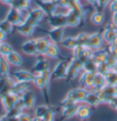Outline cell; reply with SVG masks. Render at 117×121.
<instances>
[{
  "instance_id": "6da1fadb",
  "label": "cell",
  "mask_w": 117,
  "mask_h": 121,
  "mask_svg": "<svg viewBox=\"0 0 117 121\" xmlns=\"http://www.w3.org/2000/svg\"><path fill=\"white\" fill-rule=\"evenodd\" d=\"M50 70H48L46 72H44L40 74H37L34 77L33 80V84L38 87L39 90L41 91L42 95L44 99L47 103V105H50Z\"/></svg>"
},
{
  "instance_id": "7a4b0ae2",
  "label": "cell",
  "mask_w": 117,
  "mask_h": 121,
  "mask_svg": "<svg viewBox=\"0 0 117 121\" xmlns=\"http://www.w3.org/2000/svg\"><path fill=\"white\" fill-rule=\"evenodd\" d=\"M71 59H61L58 61V63L52 69L50 73L51 80H66L68 66Z\"/></svg>"
},
{
  "instance_id": "3957f363",
  "label": "cell",
  "mask_w": 117,
  "mask_h": 121,
  "mask_svg": "<svg viewBox=\"0 0 117 121\" xmlns=\"http://www.w3.org/2000/svg\"><path fill=\"white\" fill-rule=\"evenodd\" d=\"M100 104H108L113 96L117 95V86L106 84L101 90L97 91Z\"/></svg>"
},
{
  "instance_id": "277c9868",
  "label": "cell",
  "mask_w": 117,
  "mask_h": 121,
  "mask_svg": "<svg viewBox=\"0 0 117 121\" xmlns=\"http://www.w3.org/2000/svg\"><path fill=\"white\" fill-rule=\"evenodd\" d=\"M82 64L83 63L80 60L72 57L70 60V63H69V66H68L66 81L71 82L74 79H76L80 71H82Z\"/></svg>"
},
{
  "instance_id": "5b68a950",
  "label": "cell",
  "mask_w": 117,
  "mask_h": 121,
  "mask_svg": "<svg viewBox=\"0 0 117 121\" xmlns=\"http://www.w3.org/2000/svg\"><path fill=\"white\" fill-rule=\"evenodd\" d=\"M89 90H87V88L84 87H76L73 88L71 90H70L68 92V94L66 95L65 98L70 99L73 102L79 104V103H84L85 99L87 96Z\"/></svg>"
},
{
  "instance_id": "8992f818",
  "label": "cell",
  "mask_w": 117,
  "mask_h": 121,
  "mask_svg": "<svg viewBox=\"0 0 117 121\" xmlns=\"http://www.w3.org/2000/svg\"><path fill=\"white\" fill-rule=\"evenodd\" d=\"M44 12L40 9V8H33V9H30L28 14L26 16V18H25V22L28 23L29 25L36 28L37 26L38 25V23L42 20L44 17Z\"/></svg>"
},
{
  "instance_id": "52a82bcc",
  "label": "cell",
  "mask_w": 117,
  "mask_h": 121,
  "mask_svg": "<svg viewBox=\"0 0 117 121\" xmlns=\"http://www.w3.org/2000/svg\"><path fill=\"white\" fill-rule=\"evenodd\" d=\"M72 52H73L72 57L80 60L82 63H84L88 60L92 59V52H93V51L92 49H90L88 47H85V46H77Z\"/></svg>"
},
{
  "instance_id": "ba28073f",
  "label": "cell",
  "mask_w": 117,
  "mask_h": 121,
  "mask_svg": "<svg viewBox=\"0 0 117 121\" xmlns=\"http://www.w3.org/2000/svg\"><path fill=\"white\" fill-rule=\"evenodd\" d=\"M18 95H16L14 93L10 92L7 95H3L1 98H0V102H1V105L3 106V108L5 109L6 113L7 112H10L14 109V106L18 99Z\"/></svg>"
},
{
  "instance_id": "9c48e42d",
  "label": "cell",
  "mask_w": 117,
  "mask_h": 121,
  "mask_svg": "<svg viewBox=\"0 0 117 121\" xmlns=\"http://www.w3.org/2000/svg\"><path fill=\"white\" fill-rule=\"evenodd\" d=\"M22 11L17 9V8L10 7L9 10L7 11L5 19L7 20L9 23H11L13 26H17L22 22L25 21V17L22 16Z\"/></svg>"
},
{
  "instance_id": "30bf717a",
  "label": "cell",
  "mask_w": 117,
  "mask_h": 121,
  "mask_svg": "<svg viewBox=\"0 0 117 121\" xmlns=\"http://www.w3.org/2000/svg\"><path fill=\"white\" fill-rule=\"evenodd\" d=\"M102 34L103 40L108 45H110L113 42L114 39L117 37V27L113 22L108 23L102 30Z\"/></svg>"
},
{
  "instance_id": "8fae6325",
  "label": "cell",
  "mask_w": 117,
  "mask_h": 121,
  "mask_svg": "<svg viewBox=\"0 0 117 121\" xmlns=\"http://www.w3.org/2000/svg\"><path fill=\"white\" fill-rule=\"evenodd\" d=\"M48 23L51 28H65L67 27L66 14L53 13L48 17Z\"/></svg>"
},
{
  "instance_id": "7c38bea8",
  "label": "cell",
  "mask_w": 117,
  "mask_h": 121,
  "mask_svg": "<svg viewBox=\"0 0 117 121\" xmlns=\"http://www.w3.org/2000/svg\"><path fill=\"white\" fill-rule=\"evenodd\" d=\"M67 17V27H80L84 24L85 17H82L78 13L71 9H68L66 13Z\"/></svg>"
},
{
  "instance_id": "4fadbf2b",
  "label": "cell",
  "mask_w": 117,
  "mask_h": 121,
  "mask_svg": "<svg viewBox=\"0 0 117 121\" xmlns=\"http://www.w3.org/2000/svg\"><path fill=\"white\" fill-rule=\"evenodd\" d=\"M38 8H40L44 12L45 15L49 16L55 13V10L57 8V6L55 4V1L53 0H33Z\"/></svg>"
},
{
  "instance_id": "5bb4252c",
  "label": "cell",
  "mask_w": 117,
  "mask_h": 121,
  "mask_svg": "<svg viewBox=\"0 0 117 121\" xmlns=\"http://www.w3.org/2000/svg\"><path fill=\"white\" fill-rule=\"evenodd\" d=\"M12 75L15 78L16 82H26V83H32L35 77V74L32 72H29L24 69L16 70L12 73Z\"/></svg>"
},
{
  "instance_id": "9a60e30c",
  "label": "cell",
  "mask_w": 117,
  "mask_h": 121,
  "mask_svg": "<svg viewBox=\"0 0 117 121\" xmlns=\"http://www.w3.org/2000/svg\"><path fill=\"white\" fill-rule=\"evenodd\" d=\"M37 60L35 62V64L33 65L32 68V73L37 75V74H40L44 72L50 70V64L49 61L46 60L43 57V55H38L37 56Z\"/></svg>"
},
{
  "instance_id": "2e32d148",
  "label": "cell",
  "mask_w": 117,
  "mask_h": 121,
  "mask_svg": "<svg viewBox=\"0 0 117 121\" xmlns=\"http://www.w3.org/2000/svg\"><path fill=\"white\" fill-rule=\"evenodd\" d=\"M103 41L104 40H103V38H102V32L97 31V32H94L92 34H90L87 47L92 49V51H95V50H98V49L102 48Z\"/></svg>"
},
{
  "instance_id": "e0dca14e",
  "label": "cell",
  "mask_w": 117,
  "mask_h": 121,
  "mask_svg": "<svg viewBox=\"0 0 117 121\" xmlns=\"http://www.w3.org/2000/svg\"><path fill=\"white\" fill-rule=\"evenodd\" d=\"M15 83L16 81H14L10 75L0 77V98L11 92Z\"/></svg>"
},
{
  "instance_id": "ac0fdd59",
  "label": "cell",
  "mask_w": 117,
  "mask_h": 121,
  "mask_svg": "<svg viewBox=\"0 0 117 121\" xmlns=\"http://www.w3.org/2000/svg\"><path fill=\"white\" fill-rule=\"evenodd\" d=\"M64 30L65 28H51L50 30L47 31V34L51 42L55 44H59L64 39Z\"/></svg>"
},
{
  "instance_id": "d6986e66",
  "label": "cell",
  "mask_w": 117,
  "mask_h": 121,
  "mask_svg": "<svg viewBox=\"0 0 117 121\" xmlns=\"http://www.w3.org/2000/svg\"><path fill=\"white\" fill-rule=\"evenodd\" d=\"M21 51L22 52H24L27 55H30V56H38V52L37 50V46L35 43L34 39H28L26 41H24L21 44Z\"/></svg>"
},
{
  "instance_id": "ffe728a7",
  "label": "cell",
  "mask_w": 117,
  "mask_h": 121,
  "mask_svg": "<svg viewBox=\"0 0 117 121\" xmlns=\"http://www.w3.org/2000/svg\"><path fill=\"white\" fill-rule=\"evenodd\" d=\"M20 97L24 103L25 109H32L35 106L36 96H35V94L31 90H29V89L27 90L20 95Z\"/></svg>"
},
{
  "instance_id": "44dd1931",
  "label": "cell",
  "mask_w": 117,
  "mask_h": 121,
  "mask_svg": "<svg viewBox=\"0 0 117 121\" xmlns=\"http://www.w3.org/2000/svg\"><path fill=\"white\" fill-rule=\"evenodd\" d=\"M95 73H86L83 72L80 74L79 78V83L80 84V87L84 88H92L93 85V80H94Z\"/></svg>"
},
{
  "instance_id": "7402d4cb",
  "label": "cell",
  "mask_w": 117,
  "mask_h": 121,
  "mask_svg": "<svg viewBox=\"0 0 117 121\" xmlns=\"http://www.w3.org/2000/svg\"><path fill=\"white\" fill-rule=\"evenodd\" d=\"M44 56L50 57V58H52V59H58V60L63 59V57L61 56V53H60L58 44H55V43H53L51 41L50 43L49 44V46H48L45 53H44Z\"/></svg>"
},
{
  "instance_id": "603a6c76",
  "label": "cell",
  "mask_w": 117,
  "mask_h": 121,
  "mask_svg": "<svg viewBox=\"0 0 117 121\" xmlns=\"http://www.w3.org/2000/svg\"><path fill=\"white\" fill-rule=\"evenodd\" d=\"M6 59L8 61V63L11 64V65H14V66H17V67H21V66L24 65V60H23V58L21 57V55L18 52H17L16 51H14V50L7 55L6 57Z\"/></svg>"
},
{
  "instance_id": "cb8c5ba5",
  "label": "cell",
  "mask_w": 117,
  "mask_h": 121,
  "mask_svg": "<svg viewBox=\"0 0 117 121\" xmlns=\"http://www.w3.org/2000/svg\"><path fill=\"white\" fill-rule=\"evenodd\" d=\"M92 116V107L88 105H79L76 112V117L80 120H87Z\"/></svg>"
},
{
  "instance_id": "d4e9b609",
  "label": "cell",
  "mask_w": 117,
  "mask_h": 121,
  "mask_svg": "<svg viewBox=\"0 0 117 121\" xmlns=\"http://www.w3.org/2000/svg\"><path fill=\"white\" fill-rule=\"evenodd\" d=\"M16 30H17V31L18 33H20L21 35L29 38V37H31V36L33 35V33H34V31H35V28L32 27V26H30V25H29L28 23H26L24 21V22H22L21 24L16 26Z\"/></svg>"
},
{
  "instance_id": "484cf974",
  "label": "cell",
  "mask_w": 117,
  "mask_h": 121,
  "mask_svg": "<svg viewBox=\"0 0 117 121\" xmlns=\"http://www.w3.org/2000/svg\"><path fill=\"white\" fill-rule=\"evenodd\" d=\"M107 57H108V52H107V50H104V49H98V50H95L92 52V59L94 60L97 64L99 63H102L107 60Z\"/></svg>"
},
{
  "instance_id": "4316f807",
  "label": "cell",
  "mask_w": 117,
  "mask_h": 121,
  "mask_svg": "<svg viewBox=\"0 0 117 121\" xmlns=\"http://www.w3.org/2000/svg\"><path fill=\"white\" fill-rule=\"evenodd\" d=\"M34 40H35V43H36L37 50H38V55H44V53L46 52L48 46L50 43V40L49 39L44 38V37L36 38V39H34Z\"/></svg>"
},
{
  "instance_id": "83f0119b",
  "label": "cell",
  "mask_w": 117,
  "mask_h": 121,
  "mask_svg": "<svg viewBox=\"0 0 117 121\" xmlns=\"http://www.w3.org/2000/svg\"><path fill=\"white\" fill-rule=\"evenodd\" d=\"M106 79L105 75H103L100 73H95L94 74V80H93V85H92V89L95 91L101 90L106 85Z\"/></svg>"
},
{
  "instance_id": "f1b7e54d",
  "label": "cell",
  "mask_w": 117,
  "mask_h": 121,
  "mask_svg": "<svg viewBox=\"0 0 117 121\" xmlns=\"http://www.w3.org/2000/svg\"><path fill=\"white\" fill-rule=\"evenodd\" d=\"M84 103L88 106H90L91 107H95V106H99L100 105V101H99L97 91H89Z\"/></svg>"
},
{
  "instance_id": "f546056e",
  "label": "cell",
  "mask_w": 117,
  "mask_h": 121,
  "mask_svg": "<svg viewBox=\"0 0 117 121\" xmlns=\"http://www.w3.org/2000/svg\"><path fill=\"white\" fill-rule=\"evenodd\" d=\"M78 106H79V105H75V106H70V107L61 108V109H60V117H61L62 120H66V119L71 118L74 116H76V112H77Z\"/></svg>"
},
{
  "instance_id": "4dcf8cb0",
  "label": "cell",
  "mask_w": 117,
  "mask_h": 121,
  "mask_svg": "<svg viewBox=\"0 0 117 121\" xmlns=\"http://www.w3.org/2000/svg\"><path fill=\"white\" fill-rule=\"evenodd\" d=\"M29 83H26V82H16L11 92L20 96L23 93H25L29 89Z\"/></svg>"
},
{
  "instance_id": "1f68e13d",
  "label": "cell",
  "mask_w": 117,
  "mask_h": 121,
  "mask_svg": "<svg viewBox=\"0 0 117 121\" xmlns=\"http://www.w3.org/2000/svg\"><path fill=\"white\" fill-rule=\"evenodd\" d=\"M30 2L31 0H12L10 7H13L20 11H24V10L29 9Z\"/></svg>"
},
{
  "instance_id": "d6a6232c",
  "label": "cell",
  "mask_w": 117,
  "mask_h": 121,
  "mask_svg": "<svg viewBox=\"0 0 117 121\" xmlns=\"http://www.w3.org/2000/svg\"><path fill=\"white\" fill-rule=\"evenodd\" d=\"M91 21L92 24H94L96 26H100L102 25L104 21V15L102 10H98L96 9L94 12L91 15Z\"/></svg>"
},
{
  "instance_id": "836d02e7",
  "label": "cell",
  "mask_w": 117,
  "mask_h": 121,
  "mask_svg": "<svg viewBox=\"0 0 117 121\" xmlns=\"http://www.w3.org/2000/svg\"><path fill=\"white\" fill-rule=\"evenodd\" d=\"M60 44L63 46L64 48L68 49V50H71V51H73L78 46L77 40H76L75 37H66V38L62 39Z\"/></svg>"
},
{
  "instance_id": "e575fe53",
  "label": "cell",
  "mask_w": 117,
  "mask_h": 121,
  "mask_svg": "<svg viewBox=\"0 0 117 121\" xmlns=\"http://www.w3.org/2000/svg\"><path fill=\"white\" fill-rule=\"evenodd\" d=\"M98 64L92 59H90L82 64V71L86 73H96Z\"/></svg>"
},
{
  "instance_id": "d590c367",
  "label": "cell",
  "mask_w": 117,
  "mask_h": 121,
  "mask_svg": "<svg viewBox=\"0 0 117 121\" xmlns=\"http://www.w3.org/2000/svg\"><path fill=\"white\" fill-rule=\"evenodd\" d=\"M105 79L107 84L117 86V72H115L113 69H111L105 74Z\"/></svg>"
},
{
  "instance_id": "8d00e7d4",
  "label": "cell",
  "mask_w": 117,
  "mask_h": 121,
  "mask_svg": "<svg viewBox=\"0 0 117 121\" xmlns=\"http://www.w3.org/2000/svg\"><path fill=\"white\" fill-rule=\"evenodd\" d=\"M8 75H10L9 63L7 59H4L3 57L0 60V77H5Z\"/></svg>"
},
{
  "instance_id": "74e56055",
  "label": "cell",
  "mask_w": 117,
  "mask_h": 121,
  "mask_svg": "<svg viewBox=\"0 0 117 121\" xmlns=\"http://www.w3.org/2000/svg\"><path fill=\"white\" fill-rule=\"evenodd\" d=\"M50 109L51 108L50 105H47V104L46 105H39L35 108V117L42 118Z\"/></svg>"
},
{
  "instance_id": "f35d334b",
  "label": "cell",
  "mask_w": 117,
  "mask_h": 121,
  "mask_svg": "<svg viewBox=\"0 0 117 121\" xmlns=\"http://www.w3.org/2000/svg\"><path fill=\"white\" fill-rule=\"evenodd\" d=\"M89 37H90V34L87 33V32H80L77 36H75L78 46H85V47H87Z\"/></svg>"
},
{
  "instance_id": "ab89813d",
  "label": "cell",
  "mask_w": 117,
  "mask_h": 121,
  "mask_svg": "<svg viewBox=\"0 0 117 121\" xmlns=\"http://www.w3.org/2000/svg\"><path fill=\"white\" fill-rule=\"evenodd\" d=\"M13 51V48L10 44H8L7 42H1L0 43V56L2 57H7L9 53Z\"/></svg>"
},
{
  "instance_id": "60d3db41",
  "label": "cell",
  "mask_w": 117,
  "mask_h": 121,
  "mask_svg": "<svg viewBox=\"0 0 117 121\" xmlns=\"http://www.w3.org/2000/svg\"><path fill=\"white\" fill-rule=\"evenodd\" d=\"M13 30V25L11 23H9L6 19H3L0 21V30L3 31L4 33H6L7 35L10 34L11 31Z\"/></svg>"
},
{
  "instance_id": "b9f144b4",
  "label": "cell",
  "mask_w": 117,
  "mask_h": 121,
  "mask_svg": "<svg viewBox=\"0 0 117 121\" xmlns=\"http://www.w3.org/2000/svg\"><path fill=\"white\" fill-rule=\"evenodd\" d=\"M112 69V67L108 64L107 61H104L102 63H99L98 66H97V73H100L103 75H105L110 70Z\"/></svg>"
},
{
  "instance_id": "7bdbcfd3",
  "label": "cell",
  "mask_w": 117,
  "mask_h": 121,
  "mask_svg": "<svg viewBox=\"0 0 117 121\" xmlns=\"http://www.w3.org/2000/svg\"><path fill=\"white\" fill-rule=\"evenodd\" d=\"M107 52H108V55L117 59V45L113 43L110 44L107 48Z\"/></svg>"
},
{
  "instance_id": "ee69618b",
  "label": "cell",
  "mask_w": 117,
  "mask_h": 121,
  "mask_svg": "<svg viewBox=\"0 0 117 121\" xmlns=\"http://www.w3.org/2000/svg\"><path fill=\"white\" fill-rule=\"evenodd\" d=\"M18 121H33V117H31L29 114L25 113V112H19L17 115Z\"/></svg>"
},
{
  "instance_id": "f6af8a7d",
  "label": "cell",
  "mask_w": 117,
  "mask_h": 121,
  "mask_svg": "<svg viewBox=\"0 0 117 121\" xmlns=\"http://www.w3.org/2000/svg\"><path fill=\"white\" fill-rule=\"evenodd\" d=\"M112 0H98V5H97V9L98 10H103L108 5H110Z\"/></svg>"
},
{
  "instance_id": "bcb514c9",
  "label": "cell",
  "mask_w": 117,
  "mask_h": 121,
  "mask_svg": "<svg viewBox=\"0 0 117 121\" xmlns=\"http://www.w3.org/2000/svg\"><path fill=\"white\" fill-rule=\"evenodd\" d=\"M54 1H55V4H56L57 7L64 8H69L70 2H71V0H54Z\"/></svg>"
},
{
  "instance_id": "7dc6e473",
  "label": "cell",
  "mask_w": 117,
  "mask_h": 121,
  "mask_svg": "<svg viewBox=\"0 0 117 121\" xmlns=\"http://www.w3.org/2000/svg\"><path fill=\"white\" fill-rule=\"evenodd\" d=\"M42 118L45 121H55V112L52 109H50Z\"/></svg>"
},
{
  "instance_id": "c3c4849f",
  "label": "cell",
  "mask_w": 117,
  "mask_h": 121,
  "mask_svg": "<svg viewBox=\"0 0 117 121\" xmlns=\"http://www.w3.org/2000/svg\"><path fill=\"white\" fill-rule=\"evenodd\" d=\"M108 105L110 106V107H112L113 109H115L117 108V95L116 96H113V98L111 99L108 103Z\"/></svg>"
},
{
  "instance_id": "681fc988",
  "label": "cell",
  "mask_w": 117,
  "mask_h": 121,
  "mask_svg": "<svg viewBox=\"0 0 117 121\" xmlns=\"http://www.w3.org/2000/svg\"><path fill=\"white\" fill-rule=\"evenodd\" d=\"M112 22L117 27V11L113 13V16H112Z\"/></svg>"
},
{
  "instance_id": "f907efd6",
  "label": "cell",
  "mask_w": 117,
  "mask_h": 121,
  "mask_svg": "<svg viewBox=\"0 0 117 121\" xmlns=\"http://www.w3.org/2000/svg\"><path fill=\"white\" fill-rule=\"evenodd\" d=\"M6 37H7V34L0 30V43H1V42H3V41H5Z\"/></svg>"
},
{
  "instance_id": "816d5d0a",
  "label": "cell",
  "mask_w": 117,
  "mask_h": 121,
  "mask_svg": "<svg viewBox=\"0 0 117 121\" xmlns=\"http://www.w3.org/2000/svg\"><path fill=\"white\" fill-rule=\"evenodd\" d=\"M88 2L92 5V6H93L95 8H97V5H98V0H87Z\"/></svg>"
},
{
  "instance_id": "f5cc1de1",
  "label": "cell",
  "mask_w": 117,
  "mask_h": 121,
  "mask_svg": "<svg viewBox=\"0 0 117 121\" xmlns=\"http://www.w3.org/2000/svg\"><path fill=\"white\" fill-rule=\"evenodd\" d=\"M0 1H1L2 3H4V4H7V5H9V6H10L12 0H0Z\"/></svg>"
},
{
  "instance_id": "db71d44e",
  "label": "cell",
  "mask_w": 117,
  "mask_h": 121,
  "mask_svg": "<svg viewBox=\"0 0 117 121\" xmlns=\"http://www.w3.org/2000/svg\"><path fill=\"white\" fill-rule=\"evenodd\" d=\"M33 121H45L43 118H40V117H33Z\"/></svg>"
},
{
  "instance_id": "11a10c76",
  "label": "cell",
  "mask_w": 117,
  "mask_h": 121,
  "mask_svg": "<svg viewBox=\"0 0 117 121\" xmlns=\"http://www.w3.org/2000/svg\"><path fill=\"white\" fill-rule=\"evenodd\" d=\"M112 69H113V70H114L115 72H117V62L115 63V64H114V66H113V67Z\"/></svg>"
},
{
  "instance_id": "9f6ffc18",
  "label": "cell",
  "mask_w": 117,
  "mask_h": 121,
  "mask_svg": "<svg viewBox=\"0 0 117 121\" xmlns=\"http://www.w3.org/2000/svg\"><path fill=\"white\" fill-rule=\"evenodd\" d=\"M113 44H115V45H117V37L115 39H114V40H113Z\"/></svg>"
},
{
  "instance_id": "6f0895ef",
  "label": "cell",
  "mask_w": 117,
  "mask_h": 121,
  "mask_svg": "<svg viewBox=\"0 0 117 121\" xmlns=\"http://www.w3.org/2000/svg\"><path fill=\"white\" fill-rule=\"evenodd\" d=\"M2 58H3V57H2V56H0V60H1V59H2Z\"/></svg>"
},
{
  "instance_id": "680465c9",
  "label": "cell",
  "mask_w": 117,
  "mask_h": 121,
  "mask_svg": "<svg viewBox=\"0 0 117 121\" xmlns=\"http://www.w3.org/2000/svg\"><path fill=\"white\" fill-rule=\"evenodd\" d=\"M82 121H86V120H82Z\"/></svg>"
},
{
  "instance_id": "91938a15",
  "label": "cell",
  "mask_w": 117,
  "mask_h": 121,
  "mask_svg": "<svg viewBox=\"0 0 117 121\" xmlns=\"http://www.w3.org/2000/svg\"><path fill=\"white\" fill-rule=\"evenodd\" d=\"M116 111H117V108H116Z\"/></svg>"
},
{
  "instance_id": "94428289",
  "label": "cell",
  "mask_w": 117,
  "mask_h": 121,
  "mask_svg": "<svg viewBox=\"0 0 117 121\" xmlns=\"http://www.w3.org/2000/svg\"><path fill=\"white\" fill-rule=\"evenodd\" d=\"M53 1H54V0H53Z\"/></svg>"
}]
</instances>
